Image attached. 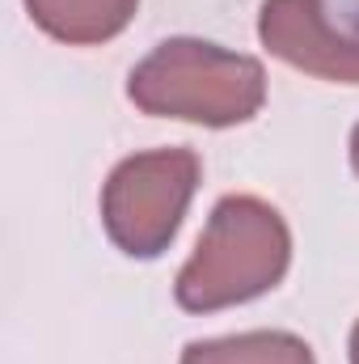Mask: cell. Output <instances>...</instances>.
<instances>
[{
    "instance_id": "1",
    "label": "cell",
    "mask_w": 359,
    "mask_h": 364,
    "mask_svg": "<svg viewBox=\"0 0 359 364\" xmlns=\"http://www.w3.org/2000/svg\"><path fill=\"white\" fill-rule=\"evenodd\" d=\"M292 263L287 220L258 195H224L178 272L174 296L186 314H216L270 292Z\"/></svg>"
},
{
    "instance_id": "8",
    "label": "cell",
    "mask_w": 359,
    "mask_h": 364,
    "mask_svg": "<svg viewBox=\"0 0 359 364\" xmlns=\"http://www.w3.org/2000/svg\"><path fill=\"white\" fill-rule=\"evenodd\" d=\"M351 166H355V174H359V123H355V132H351Z\"/></svg>"
},
{
    "instance_id": "7",
    "label": "cell",
    "mask_w": 359,
    "mask_h": 364,
    "mask_svg": "<svg viewBox=\"0 0 359 364\" xmlns=\"http://www.w3.org/2000/svg\"><path fill=\"white\" fill-rule=\"evenodd\" d=\"M338 4V17H343V30L359 38V0H334Z\"/></svg>"
},
{
    "instance_id": "4",
    "label": "cell",
    "mask_w": 359,
    "mask_h": 364,
    "mask_svg": "<svg viewBox=\"0 0 359 364\" xmlns=\"http://www.w3.org/2000/svg\"><path fill=\"white\" fill-rule=\"evenodd\" d=\"M258 38L270 55L309 77L359 85V38L334 26L321 0H267L258 13Z\"/></svg>"
},
{
    "instance_id": "5",
    "label": "cell",
    "mask_w": 359,
    "mask_h": 364,
    "mask_svg": "<svg viewBox=\"0 0 359 364\" xmlns=\"http://www.w3.org/2000/svg\"><path fill=\"white\" fill-rule=\"evenodd\" d=\"M136 4L140 0H26L34 26L68 47L110 43L114 34L127 30V21L136 17Z\"/></svg>"
},
{
    "instance_id": "3",
    "label": "cell",
    "mask_w": 359,
    "mask_h": 364,
    "mask_svg": "<svg viewBox=\"0 0 359 364\" xmlns=\"http://www.w3.org/2000/svg\"><path fill=\"white\" fill-rule=\"evenodd\" d=\"M199 174L203 166L190 149H157L118 161L101 186V225L110 242L131 259L165 255L199 191Z\"/></svg>"
},
{
    "instance_id": "2",
    "label": "cell",
    "mask_w": 359,
    "mask_h": 364,
    "mask_svg": "<svg viewBox=\"0 0 359 364\" xmlns=\"http://www.w3.org/2000/svg\"><path fill=\"white\" fill-rule=\"evenodd\" d=\"M127 97L157 119L237 127L263 110L267 73L254 55L199 38H170L131 68Z\"/></svg>"
},
{
    "instance_id": "6",
    "label": "cell",
    "mask_w": 359,
    "mask_h": 364,
    "mask_svg": "<svg viewBox=\"0 0 359 364\" xmlns=\"http://www.w3.org/2000/svg\"><path fill=\"white\" fill-rule=\"evenodd\" d=\"M182 364H317L309 343L287 331H245L186 343Z\"/></svg>"
},
{
    "instance_id": "9",
    "label": "cell",
    "mask_w": 359,
    "mask_h": 364,
    "mask_svg": "<svg viewBox=\"0 0 359 364\" xmlns=\"http://www.w3.org/2000/svg\"><path fill=\"white\" fill-rule=\"evenodd\" d=\"M351 364H359V322H355V331H351Z\"/></svg>"
}]
</instances>
